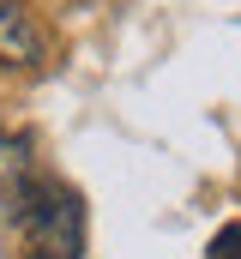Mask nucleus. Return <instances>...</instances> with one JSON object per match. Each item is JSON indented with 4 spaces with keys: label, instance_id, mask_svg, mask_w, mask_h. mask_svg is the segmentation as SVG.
<instances>
[{
    "label": "nucleus",
    "instance_id": "f257e3e1",
    "mask_svg": "<svg viewBox=\"0 0 241 259\" xmlns=\"http://www.w3.org/2000/svg\"><path fill=\"white\" fill-rule=\"evenodd\" d=\"M6 205H12L18 241L36 259H78L85 253V205H78V193H72L66 181L30 175Z\"/></svg>",
    "mask_w": 241,
    "mask_h": 259
},
{
    "label": "nucleus",
    "instance_id": "f03ea898",
    "mask_svg": "<svg viewBox=\"0 0 241 259\" xmlns=\"http://www.w3.org/2000/svg\"><path fill=\"white\" fill-rule=\"evenodd\" d=\"M0 61L6 66H43L49 61V36L36 30V18L18 0H0Z\"/></svg>",
    "mask_w": 241,
    "mask_h": 259
},
{
    "label": "nucleus",
    "instance_id": "7ed1b4c3",
    "mask_svg": "<svg viewBox=\"0 0 241 259\" xmlns=\"http://www.w3.org/2000/svg\"><path fill=\"white\" fill-rule=\"evenodd\" d=\"M211 259H241V223H229V229L211 235Z\"/></svg>",
    "mask_w": 241,
    "mask_h": 259
}]
</instances>
